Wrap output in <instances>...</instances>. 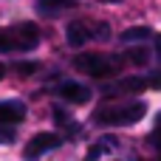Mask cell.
Listing matches in <instances>:
<instances>
[{
    "instance_id": "cell-9",
    "label": "cell",
    "mask_w": 161,
    "mask_h": 161,
    "mask_svg": "<svg viewBox=\"0 0 161 161\" xmlns=\"http://www.w3.org/2000/svg\"><path fill=\"white\" fill-rule=\"evenodd\" d=\"M74 6H76V0H40L37 3V8L42 14H59V11H68Z\"/></svg>"
},
{
    "instance_id": "cell-15",
    "label": "cell",
    "mask_w": 161,
    "mask_h": 161,
    "mask_svg": "<svg viewBox=\"0 0 161 161\" xmlns=\"http://www.w3.org/2000/svg\"><path fill=\"white\" fill-rule=\"evenodd\" d=\"M105 153H110V147H108V144H96V147H91V150H88V156H91V158L105 156Z\"/></svg>"
},
{
    "instance_id": "cell-22",
    "label": "cell",
    "mask_w": 161,
    "mask_h": 161,
    "mask_svg": "<svg viewBox=\"0 0 161 161\" xmlns=\"http://www.w3.org/2000/svg\"><path fill=\"white\" fill-rule=\"evenodd\" d=\"M158 122H161V113H158Z\"/></svg>"
},
{
    "instance_id": "cell-2",
    "label": "cell",
    "mask_w": 161,
    "mask_h": 161,
    "mask_svg": "<svg viewBox=\"0 0 161 161\" xmlns=\"http://www.w3.org/2000/svg\"><path fill=\"white\" fill-rule=\"evenodd\" d=\"M147 113V105L144 102H133V105H125V108H99L93 113L96 125H116V127H127V125H139Z\"/></svg>"
},
{
    "instance_id": "cell-10",
    "label": "cell",
    "mask_w": 161,
    "mask_h": 161,
    "mask_svg": "<svg viewBox=\"0 0 161 161\" xmlns=\"http://www.w3.org/2000/svg\"><path fill=\"white\" fill-rule=\"evenodd\" d=\"M147 37H150V28L147 25H136V28H127V31L119 34L122 42H139V40H147Z\"/></svg>"
},
{
    "instance_id": "cell-7",
    "label": "cell",
    "mask_w": 161,
    "mask_h": 161,
    "mask_svg": "<svg viewBox=\"0 0 161 161\" xmlns=\"http://www.w3.org/2000/svg\"><path fill=\"white\" fill-rule=\"evenodd\" d=\"M25 119V105L17 99H6L0 102V122L3 125H20Z\"/></svg>"
},
{
    "instance_id": "cell-6",
    "label": "cell",
    "mask_w": 161,
    "mask_h": 161,
    "mask_svg": "<svg viewBox=\"0 0 161 161\" xmlns=\"http://www.w3.org/2000/svg\"><path fill=\"white\" fill-rule=\"evenodd\" d=\"M59 96L74 102V105H85V102H91V88L79 85V82H62L59 85Z\"/></svg>"
},
{
    "instance_id": "cell-20",
    "label": "cell",
    "mask_w": 161,
    "mask_h": 161,
    "mask_svg": "<svg viewBox=\"0 0 161 161\" xmlns=\"http://www.w3.org/2000/svg\"><path fill=\"white\" fill-rule=\"evenodd\" d=\"M3 76H6V68H3V62H0V82H3Z\"/></svg>"
},
{
    "instance_id": "cell-5",
    "label": "cell",
    "mask_w": 161,
    "mask_h": 161,
    "mask_svg": "<svg viewBox=\"0 0 161 161\" xmlns=\"http://www.w3.org/2000/svg\"><path fill=\"white\" fill-rule=\"evenodd\" d=\"M144 88H150V79H144V76H127V79H119V82L108 85L105 93L108 96H116V93H139Z\"/></svg>"
},
{
    "instance_id": "cell-16",
    "label": "cell",
    "mask_w": 161,
    "mask_h": 161,
    "mask_svg": "<svg viewBox=\"0 0 161 161\" xmlns=\"http://www.w3.org/2000/svg\"><path fill=\"white\" fill-rule=\"evenodd\" d=\"M150 144H153L156 150H161V130H156V133L150 136Z\"/></svg>"
},
{
    "instance_id": "cell-19",
    "label": "cell",
    "mask_w": 161,
    "mask_h": 161,
    "mask_svg": "<svg viewBox=\"0 0 161 161\" xmlns=\"http://www.w3.org/2000/svg\"><path fill=\"white\" fill-rule=\"evenodd\" d=\"M156 54H158V59H161V34L156 37Z\"/></svg>"
},
{
    "instance_id": "cell-21",
    "label": "cell",
    "mask_w": 161,
    "mask_h": 161,
    "mask_svg": "<svg viewBox=\"0 0 161 161\" xmlns=\"http://www.w3.org/2000/svg\"><path fill=\"white\" fill-rule=\"evenodd\" d=\"M102 3H122V0H102Z\"/></svg>"
},
{
    "instance_id": "cell-17",
    "label": "cell",
    "mask_w": 161,
    "mask_h": 161,
    "mask_svg": "<svg viewBox=\"0 0 161 161\" xmlns=\"http://www.w3.org/2000/svg\"><path fill=\"white\" fill-rule=\"evenodd\" d=\"M17 71H20V74H31V71H37V65H31V62H23V65H17Z\"/></svg>"
},
{
    "instance_id": "cell-1",
    "label": "cell",
    "mask_w": 161,
    "mask_h": 161,
    "mask_svg": "<svg viewBox=\"0 0 161 161\" xmlns=\"http://www.w3.org/2000/svg\"><path fill=\"white\" fill-rule=\"evenodd\" d=\"M40 42V31L34 23H17L14 28H0V51H31Z\"/></svg>"
},
{
    "instance_id": "cell-12",
    "label": "cell",
    "mask_w": 161,
    "mask_h": 161,
    "mask_svg": "<svg viewBox=\"0 0 161 161\" xmlns=\"http://www.w3.org/2000/svg\"><path fill=\"white\" fill-rule=\"evenodd\" d=\"M54 122L57 125H62V127H68V130H76V125L68 119V113L65 110H59V108H54Z\"/></svg>"
},
{
    "instance_id": "cell-14",
    "label": "cell",
    "mask_w": 161,
    "mask_h": 161,
    "mask_svg": "<svg viewBox=\"0 0 161 161\" xmlns=\"http://www.w3.org/2000/svg\"><path fill=\"white\" fill-rule=\"evenodd\" d=\"M93 37H96V40H108V37H110V28H108V23H96V28H93Z\"/></svg>"
},
{
    "instance_id": "cell-8",
    "label": "cell",
    "mask_w": 161,
    "mask_h": 161,
    "mask_svg": "<svg viewBox=\"0 0 161 161\" xmlns=\"http://www.w3.org/2000/svg\"><path fill=\"white\" fill-rule=\"evenodd\" d=\"M65 34H68V42H71V45L82 48V45H85V42L93 37V28H88L85 23L74 20V23H68V25H65Z\"/></svg>"
},
{
    "instance_id": "cell-3",
    "label": "cell",
    "mask_w": 161,
    "mask_h": 161,
    "mask_svg": "<svg viewBox=\"0 0 161 161\" xmlns=\"http://www.w3.org/2000/svg\"><path fill=\"white\" fill-rule=\"evenodd\" d=\"M74 68L76 71H85L88 76L105 79V76H113L119 71V59L105 57V54H76L74 57Z\"/></svg>"
},
{
    "instance_id": "cell-13",
    "label": "cell",
    "mask_w": 161,
    "mask_h": 161,
    "mask_svg": "<svg viewBox=\"0 0 161 161\" xmlns=\"http://www.w3.org/2000/svg\"><path fill=\"white\" fill-rule=\"evenodd\" d=\"M8 142H14V125L0 122V144H8Z\"/></svg>"
},
{
    "instance_id": "cell-18",
    "label": "cell",
    "mask_w": 161,
    "mask_h": 161,
    "mask_svg": "<svg viewBox=\"0 0 161 161\" xmlns=\"http://www.w3.org/2000/svg\"><path fill=\"white\" fill-rule=\"evenodd\" d=\"M150 88H161V71H158V74H153V76H150Z\"/></svg>"
},
{
    "instance_id": "cell-4",
    "label": "cell",
    "mask_w": 161,
    "mask_h": 161,
    "mask_svg": "<svg viewBox=\"0 0 161 161\" xmlns=\"http://www.w3.org/2000/svg\"><path fill=\"white\" fill-rule=\"evenodd\" d=\"M59 144H62V136H59V133H37V136L25 144L23 156H25V158H37V156H45V153L57 150Z\"/></svg>"
},
{
    "instance_id": "cell-11",
    "label": "cell",
    "mask_w": 161,
    "mask_h": 161,
    "mask_svg": "<svg viewBox=\"0 0 161 161\" xmlns=\"http://www.w3.org/2000/svg\"><path fill=\"white\" fill-rule=\"evenodd\" d=\"M127 59H130L133 65H144V62L150 59V51H147V48H130V51H127Z\"/></svg>"
}]
</instances>
